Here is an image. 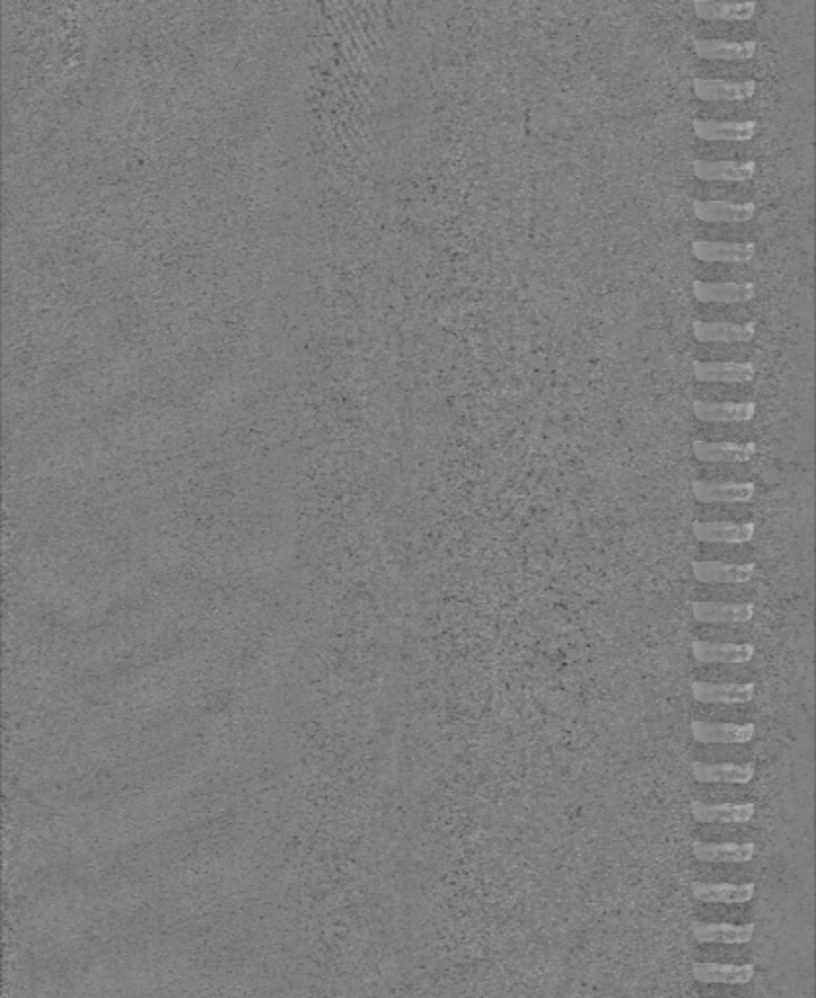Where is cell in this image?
<instances>
[{"instance_id":"obj_18","label":"cell","mask_w":816,"mask_h":998,"mask_svg":"<svg viewBox=\"0 0 816 998\" xmlns=\"http://www.w3.org/2000/svg\"><path fill=\"white\" fill-rule=\"evenodd\" d=\"M756 566L754 564H729V562H717V560H705V562H692V572L694 577L702 583H748L754 576Z\"/></svg>"},{"instance_id":"obj_17","label":"cell","mask_w":816,"mask_h":998,"mask_svg":"<svg viewBox=\"0 0 816 998\" xmlns=\"http://www.w3.org/2000/svg\"><path fill=\"white\" fill-rule=\"evenodd\" d=\"M694 215L704 223H748L756 215L754 203L694 201Z\"/></svg>"},{"instance_id":"obj_13","label":"cell","mask_w":816,"mask_h":998,"mask_svg":"<svg viewBox=\"0 0 816 998\" xmlns=\"http://www.w3.org/2000/svg\"><path fill=\"white\" fill-rule=\"evenodd\" d=\"M692 893L702 903L744 905L754 899V883H692Z\"/></svg>"},{"instance_id":"obj_10","label":"cell","mask_w":816,"mask_h":998,"mask_svg":"<svg viewBox=\"0 0 816 998\" xmlns=\"http://www.w3.org/2000/svg\"><path fill=\"white\" fill-rule=\"evenodd\" d=\"M692 533L700 542H721V544H746L756 535V523H731V521H694Z\"/></svg>"},{"instance_id":"obj_16","label":"cell","mask_w":816,"mask_h":998,"mask_svg":"<svg viewBox=\"0 0 816 998\" xmlns=\"http://www.w3.org/2000/svg\"><path fill=\"white\" fill-rule=\"evenodd\" d=\"M692 737L698 743H725V745H746L756 737L754 724H709L692 722Z\"/></svg>"},{"instance_id":"obj_8","label":"cell","mask_w":816,"mask_h":998,"mask_svg":"<svg viewBox=\"0 0 816 998\" xmlns=\"http://www.w3.org/2000/svg\"><path fill=\"white\" fill-rule=\"evenodd\" d=\"M694 416L700 422L746 423L756 416V402H704L694 400Z\"/></svg>"},{"instance_id":"obj_12","label":"cell","mask_w":816,"mask_h":998,"mask_svg":"<svg viewBox=\"0 0 816 998\" xmlns=\"http://www.w3.org/2000/svg\"><path fill=\"white\" fill-rule=\"evenodd\" d=\"M758 43L754 39L748 41H729V39H696L694 51L700 59L707 61H748L756 55Z\"/></svg>"},{"instance_id":"obj_14","label":"cell","mask_w":816,"mask_h":998,"mask_svg":"<svg viewBox=\"0 0 816 998\" xmlns=\"http://www.w3.org/2000/svg\"><path fill=\"white\" fill-rule=\"evenodd\" d=\"M692 613L698 622L705 624H744L756 613L752 603H709L694 601Z\"/></svg>"},{"instance_id":"obj_24","label":"cell","mask_w":816,"mask_h":998,"mask_svg":"<svg viewBox=\"0 0 816 998\" xmlns=\"http://www.w3.org/2000/svg\"><path fill=\"white\" fill-rule=\"evenodd\" d=\"M690 648L700 663H748L756 653L752 644H711L702 640H694Z\"/></svg>"},{"instance_id":"obj_5","label":"cell","mask_w":816,"mask_h":998,"mask_svg":"<svg viewBox=\"0 0 816 998\" xmlns=\"http://www.w3.org/2000/svg\"><path fill=\"white\" fill-rule=\"evenodd\" d=\"M756 244L754 242H713V240H694L692 254L702 262H717V264H744L754 258Z\"/></svg>"},{"instance_id":"obj_20","label":"cell","mask_w":816,"mask_h":998,"mask_svg":"<svg viewBox=\"0 0 816 998\" xmlns=\"http://www.w3.org/2000/svg\"><path fill=\"white\" fill-rule=\"evenodd\" d=\"M694 457L702 462H748L758 453L756 443H709V441H694L692 445Z\"/></svg>"},{"instance_id":"obj_15","label":"cell","mask_w":816,"mask_h":998,"mask_svg":"<svg viewBox=\"0 0 816 998\" xmlns=\"http://www.w3.org/2000/svg\"><path fill=\"white\" fill-rule=\"evenodd\" d=\"M692 975L700 983L709 985H748L752 983L756 969L754 965H721V963H704L696 961L692 965Z\"/></svg>"},{"instance_id":"obj_7","label":"cell","mask_w":816,"mask_h":998,"mask_svg":"<svg viewBox=\"0 0 816 998\" xmlns=\"http://www.w3.org/2000/svg\"><path fill=\"white\" fill-rule=\"evenodd\" d=\"M692 291L700 303H721V305H742L750 303L756 297V285L752 281L746 283L694 281Z\"/></svg>"},{"instance_id":"obj_6","label":"cell","mask_w":816,"mask_h":998,"mask_svg":"<svg viewBox=\"0 0 816 998\" xmlns=\"http://www.w3.org/2000/svg\"><path fill=\"white\" fill-rule=\"evenodd\" d=\"M694 377L702 383H752L756 369L750 361H694Z\"/></svg>"},{"instance_id":"obj_2","label":"cell","mask_w":816,"mask_h":998,"mask_svg":"<svg viewBox=\"0 0 816 998\" xmlns=\"http://www.w3.org/2000/svg\"><path fill=\"white\" fill-rule=\"evenodd\" d=\"M694 133L704 141H729V143H744L752 141L758 133V123L752 119L746 121H719V119H694Z\"/></svg>"},{"instance_id":"obj_22","label":"cell","mask_w":816,"mask_h":998,"mask_svg":"<svg viewBox=\"0 0 816 998\" xmlns=\"http://www.w3.org/2000/svg\"><path fill=\"white\" fill-rule=\"evenodd\" d=\"M692 774L698 782L702 784H715V782H725V784H748L754 774H756V768L752 763H746V765H737V763H717V765H709V763H700V761H694L692 763Z\"/></svg>"},{"instance_id":"obj_11","label":"cell","mask_w":816,"mask_h":998,"mask_svg":"<svg viewBox=\"0 0 816 998\" xmlns=\"http://www.w3.org/2000/svg\"><path fill=\"white\" fill-rule=\"evenodd\" d=\"M754 683H692V694L704 704H746L754 698Z\"/></svg>"},{"instance_id":"obj_1","label":"cell","mask_w":816,"mask_h":998,"mask_svg":"<svg viewBox=\"0 0 816 998\" xmlns=\"http://www.w3.org/2000/svg\"><path fill=\"white\" fill-rule=\"evenodd\" d=\"M692 86L694 94L705 102H746L758 90L756 80L729 82L717 78H694Z\"/></svg>"},{"instance_id":"obj_19","label":"cell","mask_w":816,"mask_h":998,"mask_svg":"<svg viewBox=\"0 0 816 998\" xmlns=\"http://www.w3.org/2000/svg\"><path fill=\"white\" fill-rule=\"evenodd\" d=\"M754 932H756L754 922L746 924L713 922V924L694 926V938L698 944H748Z\"/></svg>"},{"instance_id":"obj_9","label":"cell","mask_w":816,"mask_h":998,"mask_svg":"<svg viewBox=\"0 0 816 998\" xmlns=\"http://www.w3.org/2000/svg\"><path fill=\"white\" fill-rule=\"evenodd\" d=\"M694 498L702 503H746L754 498L756 486L752 482H692Z\"/></svg>"},{"instance_id":"obj_4","label":"cell","mask_w":816,"mask_h":998,"mask_svg":"<svg viewBox=\"0 0 816 998\" xmlns=\"http://www.w3.org/2000/svg\"><path fill=\"white\" fill-rule=\"evenodd\" d=\"M694 338L702 344H748L756 336V322H702L692 324Z\"/></svg>"},{"instance_id":"obj_25","label":"cell","mask_w":816,"mask_h":998,"mask_svg":"<svg viewBox=\"0 0 816 998\" xmlns=\"http://www.w3.org/2000/svg\"><path fill=\"white\" fill-rule=\"evenodd\" d=\"M696 16L702 20H725V22H744L750 20L756 10L758 2L746 0V2H719V0H696L694 2Z\"/></svg>"},{"instance_id":"obj_3","label":"cell","mask_w":816,"mask_h":998,"mask_svg":"<svg viewBox=\"0 0 816 998\" xmlns=\"http://www.w3.org/2000/svg\"><path fill=\"white\" fill-rule=\"evenodd\" d=\"M696 178L705 182H748L756 176L758 164L754 160H694Z\"/></svg>"},{"instance_id":"obj_23","label":"cell","mask_w":816,"mask_h":998,"mask_svg":"<svg viewBox=\"0 0 816 998\" xmlns=\"http://www.w3.org/2000/svg\"><path fill=\"white\" fill-rule=\"evenodd\" d=\"M692 815L700 823H748L756 815V806L744 804H704L692 802Z\"/></svg>"},{"instance_id":"obj_21","label":"cell","mask_w":816,"mask_h":998,"mask_svg":"<svg viewBox=\"0 0 816 998\" xmlns=\"http://www.w3.org/2000/svg\"><path fill=\"white\" fill-rule=\"evenodd\" d=\"M692 854L700 862H725V864H744L750 862L756 854L754 843H692Z\"/></svg>"}]
</instances>
